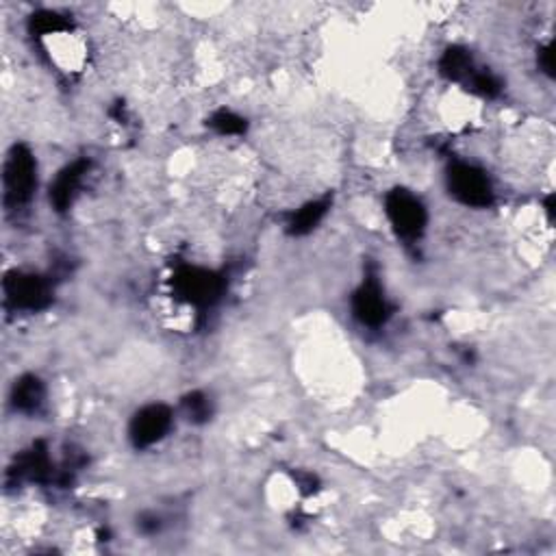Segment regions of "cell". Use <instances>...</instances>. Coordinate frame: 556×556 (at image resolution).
Returning a JSON list of instances; mask_svg holds the SVG:
<instances>
[{"label": "cell", "mask_w": 556, "mask_h": 556, "mask_svg": "<svg viewBox=\"0 0 556 556\" xmlns=\"http://www.w3.org/2000/svg\"><path fill=\"white\" fill-rule=\"evenodd\" d=\"M352 314L365 326H383L389 320L394 309L385 298L383 289L374 278H368L365 283L354 291L352 296Z\"/></svg>", "instance_id": "7"}, {"label": "cell", "mask_w": 556, "mask_h": 556, "mask_svg": "<svg viewBox=\"0 0 556 556\" xmlns=\"http://www.w3.org/2000/svg\"><path fill=\"white\" fill-rule=\"evenodd\" d=\"M140 531L146 533V534H155L159 533V528H161V522H159L157 515H150V513H146V515L140 517Z\"/></svg>", "instance_id": "18"}, {"label": "cell", "mask_w": 556, "mask_h": 556, "mask_svg": "<svg viewBox=\"0 0 556 556\" xmlns=\"http://www.w3.org/2000/svg\"><path fill=\"white\" fill-rule=\"evenodd\" d=\"M468 85L474 89L476 94H480V96H485V98H494L502 92L500 78L494 77V74L487 72V70L485 72H474L472 77H469Z\"/></svg>", "instance_id": "15"}, {"label": "cell", "mask_w": 556, "mask_h": 556, "mask_svg": "<svg viewBox=\"0 0 556 556\" xmlns=\"http://www.w3.org/2000/svg\"><path fill=\"white\" fill-rule=\"evenodd\" d=\"M439 72H442L448 81L468 83L469 77L476 72L472 55L465 49H460V46H452V49H448L443 52L442 59H439Z\"/></svg>", "instance_id": "11"}, {"label": "cell", "mask_w": 556, "mask_h": 556, "mask_svg": "<svg viewBox=\"0 0 556 556\" xmlns=\"http://www.w3.org/2000/svg\"><path fill=\"white\" fill-rule=\"evenodd\" d=\"M448 192L459 203L474 206V209H487L494 205V185L480 168L472 163L457 161L448 168Z\"/></svg>", "instance_id": "4"}, {"label": "cell", "mask_w": 556, "mask_h": 556, "mask_svg": "<svg viewBox=\"0 0 556 556\" xmlns=\"http://www.w3.org/2000/svg\"><path fill=\"white\" fill-rule=\"evenodd\" d=\"M5 205L7 209H20L33 198L37 187V161L24 144H15L5 161Z\"/></svg>", "instance_id": "1"}, {"label": "cell", "mask_w": 556, "mask_h": 556, "mask_svg": "<svg viewBox=\"0 0 556 556\" xmlns=\"http://www.w3.org/2000/svg\"><path fill=\"white\" fill-rule=\"evenodd\" d=\"M172 287L177 298L205 309V306L218 303L220 296L224 294V278L214 269L183 266L174 272Z\"/></svg>", "instance_id": "2"}, {"label": "cell", "mask_w": 556, "mask_h": 556, "mask_svg": "<svg viewBox=\"0 0 556 556\" xmlns=\"http://www.w3.org/2000/svg\"><path fill=\"white\" fill-rule=\"evenodd\" d=\"M537 61H539V68H542L548 77H554V46L552 44L539 49Z\"/></svg>", "instance_id": "16"}, {"label": "cell", "mask_w": 556, "mask_h": 556, "mask_svg": "<svg viewBox=\"0 0 556 556\" xmlns=\"http://www.w3.org/2000/svg\"><path fill=\"white\" fill-rule=\"evenodd\" d=\"M46 398V387L40 378L33 374H26L20 380H15L14 391H12V405L15 411L26 413H37L41 409Z\"/></svg>", "instance_id": "9"}, {"label": "cell", "mask_w": 556, "mask_h": 556, "mask_svg": "<svg viewBox=\"0 0 556 556\" xmlns=\"http://www.w3.org/2000/svg\"><path fill=\"white\" fill-rule=\"evenodd\" d=\"M29 29L33 35H50V33H61V31L70 29V23L57 12H37L31 15Z\"/></svg>", "instance_id": "12"}, {"label": "cell", "mask_w": 556, "mask_h": 556, "mask_svg": "<svg viewBox=\"0 0 556 556\" xmlns=\"http://www.w3.org/2000/svg\"><path fill=\"white\" fill-rule=\"evenodd\" d=\"M331 209V198H322L314 200V203H306L305 206H300L296 214H291V218L287 222V232L294 237L306 235L324 220V215Z\"/></svg>", "instance_id": "10"}, {"label": "cell", "mask_w": 556, "mask_h": 556, "mask_svg": "<svg viewBox=\"0 0 556 556\" xmlns=\"http://www.w3.org/2000/svg\"><path fill=\"white\" fill-rule=\"evenodd\" d=\"M385 211L396 235L405 242H417L426 231V206L409 189H391L385 198Z\"/></svg>", "instance_id": "3"}, {"label": "cell", "mask_w": 556, "mask_h": 556, "mask_svg": "<svg viewBox=\"0 0 556 556\" xmlns=\"http://www.w3.org/2000/svg\"><path fill=\"white\" fill-rule=\"evenodd\" d=\"M206 124H209L211 129L220 135H242V133H246V129H248V122L243 120L242 115L232 114V111L229 109L215 111Z\"/></svg>", "instance_id": "13"}, {"label": "cell", "mask_w": 556, "mask_h": 556, "mask_svg": "<svg viewBox=\"0 0 556 556\" xmlns=\"http://www.w3.org/2000/svg\"><path fill=\"white\" fill-rule=\"evenodd\" d=\"M172 428V409L166 405H148L131 420L129 437L135 448H148L161 442Z\"/></svg>", "instance_id": "6"}, {"label": "cell", "mask_w": 556, "mask_h": 556, "mask_svg": "<svg viewBox=\"0 0 556 556\" xmlns=\"http://www.w3.org/2000/svg\"><path fill=\"white\" fill-rule=\"evenodd\" d=\"M89 166L92 163L87 159H78V161L70 163L57 174V178L50 185V205L55 206L57 211H68L77 198L78 189H81L85 174L89 172Z\"/></svg>", "instance_id": "8"}, {"label": "cell", "mask_w": 556, "mask_h": 556, "mask_svg": "<svg viewBox=\"0 0 556 556\" xmlns=\"http://www.w3.org/2000/svg\"><path fill=\"white\" fill-rule=\"evenodd\" d=\"M183 409L194 424H203L211 417V402L205 394H200V391H194V394L185 396Z\"/></svg>", "instance_id": "14"}, {"label": "cell", "mask_w": 556, "mask_h": 556, "mask_svg": "<svg viewBox=\"0 0 556 556\" xmlns=\"http://www.w3.org/2000/svg\"><path fill=\"white\" fill-rule=\"evenodd\" d=\"M3 291L7 305L15 311H44L52 303V291L46 278L31 272H7L3 280Z\"/></svg>", "instance_id": "5"}, {"label": "cell", "mask_w": 556, "mask_h": 556, "mask_svg": "<svg viewBox=\"0 0 556 556\" xmlns=\"http://www.w3.org/2000/svg\"><path fill=\"white\" fill-rule=\"evenodd\" d=\"M296 480H298V485H300V491H303V494H315L317 489H320V480H317V476H314V474H309V472H300V474H296Z\"/></svg>", "instance_id": "17"}, {"label": "cell", "mask_w": 556, "mask_h": 556, "mask_svg": "<svg viewBox=\"0 0 556 556\" xmlns=\"http://www.w3.org/2000/svg\"><path fill=\"white\" fill-rule=\"evenodd\" d=\"M545 211H548V218H550V222H552L554 220V196L552 194L545 198Z\"/></svg>", "instance_id": "19"}]
</instances>
